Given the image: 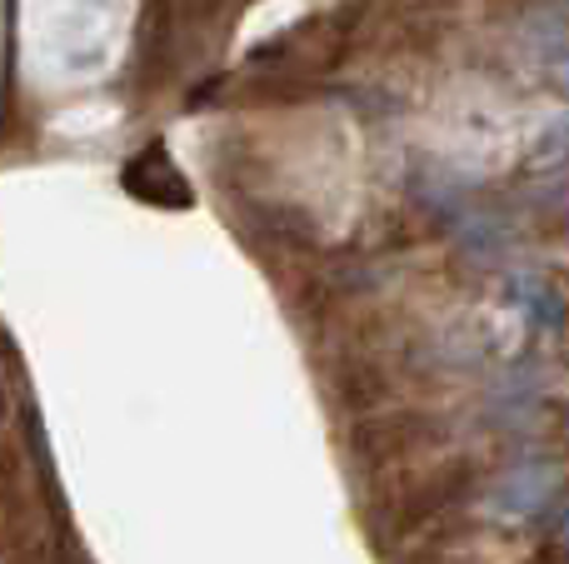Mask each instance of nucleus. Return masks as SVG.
Here are the masks:
<instances>
[{
	"instance_id": "nucleus-1",
	"label": "nucleus",
	"mask_w": 569,
	"mask_h": 564,
	"mask_svg": "<svg viewBox=\"0 0 569 564\" xmlns=\"http://www.w3.org/2000/svg\"><path fill=\"white\" fill-rule=\"evenodd\" d=\"M126 190L136 200H146V205H166V210H180V205H190V180L180 175V165L166 155L160 145H150L146 155H136L126 165Z\"/></svg>"
},
{
	"instance_id": "nucleus-2",
	"label": "nucleus",
	"mask_w": 569,
	"mask_h": 564,
	"mask_svg": "<svg viewBox=\"0 0 569 564\" xmlns=\"http://www.w3.org/2000/svg\"><path fill=\"white\" fill-rule=\"evenodd\" d=\"M555 470L550 465H525V470H510L500 485V500L495 505H505L510 515H535V510H545L555 500Z\"/></svg>"
}]
</instances>
